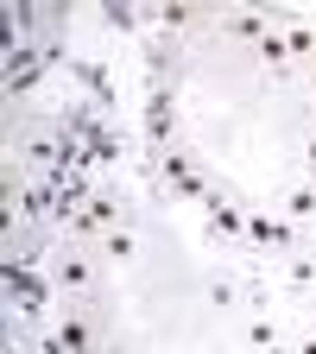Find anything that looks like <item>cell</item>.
I'll list each match as a JSON object with an SVG mask.
<instances>
[{
    "label": "cell",
    "mask_w": 316,
    "mask_h": 354,
    "mask_svg": "<svg viewBox=\"0 0 316 354\" xmlns=\"http://www.w3.org/2000/svg\"><path fill=\"white\" fill-rule=\"evenodd\" d=\"M310 165H316V140H310Z\"/></svg>",
    "instance_id": "2"
},
{
    "label": "cell",
    "mask_w": 316,
    "mask_h": 354,
    "mask_svg": "<svg viewBox=\"0 0 316 354\" xmlns=\"http://www.w3.org/2000/svg\"><path fill=\"white\" fill-rule=\"evenodd\" d=\"M64 342H70V354H89V329H82V323H76V317H70V323H64Z\"/></svg>",
    "instance_id": "1"
}]
</instances>
